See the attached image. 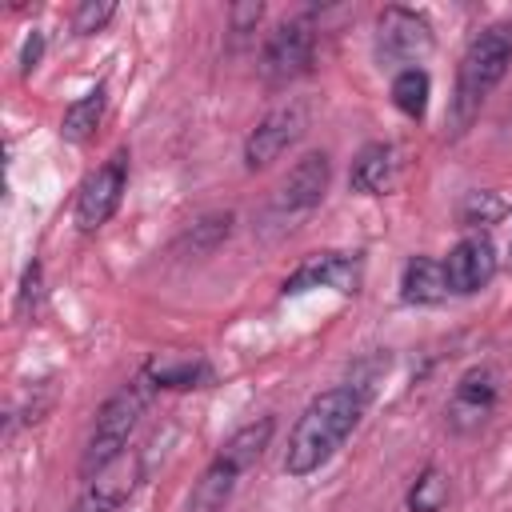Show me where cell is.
I'll return each instance as SVG.
<instances>
[{"mask_svg": "<svg viewBox=\"0 0 512 512\" xmlns=\"http://www.w3.org/2000/svg\"><path fill=\"white\" fill-rule=\"evenodd\" d=\"M368 396L352 384L328 388L320 396L308 400V408L300 412V420L288 432V448H284V472L304 480L312 472H320L340 448L344 440L356 432L360 416H364Z\"/></svg>", "mask_w": 512, "mask_h": 512, "instance_id": "obj_1", "label": "cell"}, {"mask_svg": "<svg viewBox=\"0 0 512 512\" xmlns=\"http://www.w3.org/2000/svg\"><path fill=\"white\" fill-rule=\"evenodd\" d=\"M508 64H512V20H496L468 40L456 68V88H452V112H448L452 132H464L480 116L484 100L504 80Z\"/></svg>", "mask_w": 512, "mask_h": 512, "instance_id": "obj_2", "label": "cell"}, {"mask_svg": "<svg viewBox=\"0 0 512 512\" xmlns=\"http://www.w3.org/2000/svg\"><path fill=\"white\" fill-rule=\"evenodd\" d=\"M152 392H156V384L140 372V376H132L128 384H120V388L100 404V412H96V420H92V432H88V440H84V456H80V476H84V480H92L100 468H108L112 460H120V456L128 452V436H132V428L140 424V416H144Z\"/></svg>", "mask_w": 512, "mask_h": 512, "instance_id": "obj_3", "label": "cell"}, {"mask_svg": "<svg viewBox=\"0 0 512 512\" xmlns=\"http://www.w3.org/2000/svg\"><path fill=\"white\" fill-rule=\"evenodd\" d=\"M432 52V24L404 4H392L376 16V60L380 68L404 72V68H420V60Z\"/></svg>", "mask_w": 512, "mask_h": 512, "instance_id": "obj_4", "label": "cell"}, {"mask_svg": "<svg viewBox=\"0 0 512 512\" xmlns=\"http://www.w3.org/2000/svg\"><path fill=\"white\" fill-rule=\"evenodd\" d=\"M328 180H332V160H328V152H304V156L288 168V176L272 188L268 220H280V224L292 228V220L308 216V212L324 200Z\"/></svg>", "mask_w": 512, "mask_h": 512, "instance_id": "obj_5", "label": "cell"}, {"mask_svg": "<svg viewBox=\"0 0 512 512\" xmlns=\"http://www.w3.org/2000/svg\"><path fill=\"white\" fill-rule=\"evenodd\" d=\"M316 60V32L304 20H284L268 32L260 48V76L268 84H292L304 72H312Z\"/></svg>", "mask_w": 512, "mask_h": 512, "instance_id": "obj_6", "label": "cell"}, {"mask_svg": "<svg viewBox=\"0 0 512 512\" xmlns=\"http://www.w3.org/2000/svg\"><path fill=\"white\" fill-rule=\"evenodd\" d=\"M124 188H128V152L120 148L80 184V192H76V228L80 232H100L116 216V208L124 200Z\"/></svg>", "mask_w": 512, "mask_h": 512, "instance_id": "obj_7", "label": "cell"}, {"mask_svg": "<svg viewBox=\"0 0 512 512\" xmlns=\"http://www.w3.org/2000/svg\"><path fill=\"white\" fill-rule=\"evenodd\" d=\"M304 128H308V112H304L300 100L272 108V112L248 132V140H244V168H248V172H260V168L276 164V160L304 136Z\"/></svg>", "mask_w": 512, "mask_h": 512, "instance_id": "obj_8", "label": "cell"}, {"mask_svg": "<svg viewBox=\"0 0 512 512\" xmlns=\"http://www.w3.org/2000/svg\"><path fill=\"white\" fill-rule=\"evenodd\" d=\"M496 400H500V376H496V368H488V364H476V368H468L460 380H456V388H452V396H448V428L452 432H476L488 416H492V408H496Z\"/></svg>", "mask_w": 512, "mask_h": 512, "instance_id": "obj_9", "label": "cell"}, {"mask_svg": "<svg viewBox=\"0 0 512 512\" xmlns=\"http://www.w3.org/2000/svg\"><path fill=\"white\" fill-rule=\"evenodd\" d=\"M360 280H364V264L360 256H348V252H316L308 256L288 280H284V296H300L308 288H332V292H360Z\"/></svg>", "mask_w": 512, "mask_h": 512, "instance_id": "obj_10", "label": "cell"}, {"mask_svg": "<svg viewBox=\"0 0 512 512\" xmlns=\"http://www.w3.org/2000/svg\"><path fill=\"white\" fill-rule=\"evenodd\" d=\"M144 480V464L136 452H124L120 460H112L108 468H100L92 480H84V492L76 496V504L68 512H116L136 484Z\"/></svg>", "mask_w": 512, "mask_h": 512, "instance_id": "obj_11", "label": "cell"}, {"mask_svg": "<svg viewBox=\"0 0 512 512\" xmlns=\"http://www.w3.org/2000/svg\"><path fill=\"white\" fill-rule=\"evenodd\" d=\"M444 276H448V292L452 296H472V292L488 288L492 276H496L492 240L484 232H472L460 244H452V252L444 256Z\"/></svg>", "mask_w": 512, "mask_h": 512, "instance_id": "obj_12", "label": "cell"}, {"mask_svg": "<svg viewBox=\"0 0 512 512\" xmlns=\"http://www.w3.org/2000/svg\"><path fill=\"white\" fill-rule=\"evenodd\" d=\"M396 172H400V160H396V148L376 140V144H364L352 160V172H348V184L352 192L360 196H384L392 184H396Z\"/></svg>", "mask_w": 512, "mask_h": 512, "instance_id": "obj_13", "label": "cell"}, {"mask_svg": "<svg viewBox=\"0 0 512 512\" xmlns=\"http://www.w3.org/2000/svg\"><path fill=\"white\" fill-rule=\"evenodd\" d=\"M272 432H276V420L272 416H260V420H248L244 428H236L224 444H220V452L212 456L216 464H224L228 472H236V476H244L260 456H264V448L272 444Z\"/></svg>", "mask_w": 512, "mask_h": 512, "instance_id": "obj_14", "label": "cell"}, {"mask_svg": "<svg viewBox=\"0 0 512 512\" xmlns=\"http://www.w3.org/2000/svg\"><path fill=\"white\" fill-rule=\"evenodd\" d=\"M144 376L156 388H204L212 380V364L200 352H164L144 364Z\"/></svg>", "mask_w": 512, "mask_h": 512, "instance_id": "obj_15", "label": "cell"}, {"mask_svg": "<svg viewBox=\"0 0 512 512\" xmlns=\"http://www.w3.org/2000/svg\"><path fill=\"white\" fill-rule=\"evenodd\" d=\"M448 296L444 260L436 256H412L400 272V300L404 304H440Z\"/></svg>", "mask_w": 512, "mask_h": 512, "instance_id": "obj_16", "label": "cell"}, {"mask_svg": "<svg viewBox=\"0 0 512 512\" xmlns=\"http://www.w3.org/2000/svg\"><path fill=\"white\" fill-rule=\"evenodd\" d=\"M104 108H108V88L104 84H96L84 96H76L60 116V140L64 144H88L96 136L100 120H104Z\"/></svg>", "mask_w": 512, "mask_h": 512, "instance_id": "obj_17", "label": "cell"}, {"mask_svg": "<svg viewBox=\"0 0 512 512\" xmlns=\"http://www.w3.org/2000/svg\"><path fill=\"white\" fill-rule=\"evenodd\" d=\"M232 224H236L232 212H204V216H196V220L180 232L176 252H184V256H208V252H216V248L232 236Z\"/></svg>", "mask_w": 512, "mask_h": 512, "instance_id": "obj_18", "label": "cell"}, {"mask_svg": "<svg viewBox=\"0 0 512 512\" xmlns=\"http://www.w3.org/2000/svg\"><path fill=\"white\" fill-rule=\"evenodd\" d=\"M392 104L408 116V120H420L424 112H428V96H432V76L424 72V64L420 68H404V72H396L392 76Z\"/></svg>", "mask_w": 512, "mask_h": 512, "instance_id": "obj_19", "label": "cell"}, {"mask_svg": "<svg viewBox=\"0 0 512 512\" xmlns=\"http://www.w3.org/2000/svg\"><path fill=\"white\" fill-rule=\"evenodd\" d=\"M448 500H452V480L436 464H428L408 488V512H444Z\"/></svg>", "mask_w": 512, "mask_h": 512, "instance_id": "obj_20", "label": "cell"}, {"mask_svg": "<svg viewBox=\"0 0 512 512\" xmlns=\"http://www.w3.org/2000/svg\"><path fill=\"white\" fill-rule=\"evenodd\" d=\"M500 216H504V200L496 192H468V200L460 204L464 228H492Z\"/></svg>", "mask_w": 512, "mask_h": 512, "instance_id": "obj_21", "label": "cell"}, {"mask_svg": "<svg viewBox=\"0 0 512 512\" xmlns=\"http://www.w3.org/2000/svg\"><path fill=\"white\" fill-rule=\"evenodd\" d=\"M112 16H116V4H112V0H84V4L72 12V32H76V36H92V32H100Z\"/></svg>", "mask_w": 512, "mask_h": 512, "instance_id": "obj_22", "label": "cell"}, {"mask_svg": "<svg viewBox=\"0 0 512 512\" xmlns=\"http://www.w3.org/2000/svg\"><path fill=\"white\" fill-rule=\"evenodd\" d=\"M260 16H264V4H236V8L228 12V20H232V32H236V36L256 32Z\"/></svg>", "mask_w": 512, "mask_h": 512, "instance_id": "obj_23", "label": "cell"}, {"mask_svg": "<svg viewBox=\"0 0 512 512\" xmlns=\"http://www.w3.org/2000/svg\"><path fill=\"white\" fill-rule=\"evenodd\" d=\"M40 56H44V32H32V36L24 40V52H20V68H24V76L36 72Z\"/></svg>", "mask_w": 512, "mask_h": 512, "instance_id": "obj_24", "label": "cell"}]
</instances>
